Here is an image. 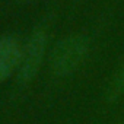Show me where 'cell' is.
<instances>
[{"mask_svg":"<svg viewBox=\"0 0 124 124\" xmlns=\"http://www.w3.org/2000/svg\"><path fill=\"white\" fill-rule=\"evenodd\" d=\"M47 48V34L44 29H35L29 39L26 41L25 47L22 48L21 64L18 69V82L26 85L34 80L38 75L39 67L45 55Z\"/></svg>","mask_w":124,"mask_h":124,"instance_id":"2","label":"cell"},{"mask_svg":"<svg viewBox=\"0 0 124 124\" xmlns=\"http://www.w3.org/2000/svg\"><path fill=\"white\" fill-rule=\"evenodd\" d=\"M21 2H31V0H21Z\"/></svg>","mask_w":124,"mask_h":124,"instance_id":"5","label":"cell"},{"mask_svg":"<svg viewBox=\"0 0 124 124\" xmlns=\"http://www.w3.org/2000/svg\"><path fill=\"white\" fill-rule=\"evenodd\" d=\"M22 48L21 42L13 37L0 38V82L6 80L19 69Z\"/></svg>","mask_w":124,"mask_h":124,"instance_id":"3","label":"cell"},{"mask_svg":"<svg viewBox=\"0 0 124 124\" xmlns=\"http://www.w3.org/2000/svg\"><path fill=\"white\" fill-rule=\"evenodd\" d=\"M89 53V39L82 34H72L55 42L50 53V67L55 76L75 73Z\"/></svg>","mask_w":124,"mask_h":124,"instance_id":"1","label":"cell"},{"mask_svg":"<svg viewBox=\"0 0 124 124\" xmlns=\"http://www.w3.org/2000/svg\"><path fill=\"white\" fill-rule=\"evenodd\" d=\"M123 93H124V64L118 69V72L112 78V82H111V85L108 88V92H107V101L114 102Z\"/></svg>","mask_w":124,"mask_h":124,"instance_id":"4","label":"cell"}]
</instances>
